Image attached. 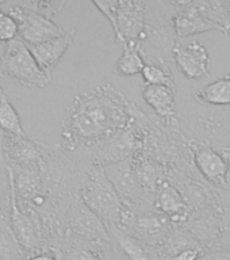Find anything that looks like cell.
<instances>
[{
  "instance_id": "obj_17",
  "label": "cell",
  "mask_w": 230,
  "mask_h": 260,
  "mask_svg": "<svg viewBox=\"0 0 230 260\" xmlns=\"http://www.w3.org/2000/svg\"><path fill=\"white\" fill-rule=\"evenodd\" d=\"M141 93L144 101L154 111L156 118L162 123L179 129L178 115H176V89L166 85L142 84Z\"/></svg>"
},
{
  "instance_id": "obj_2",
  "label": "cell",
  "mask_w": 230,
  "mask_h": 260,
  "mask_svg": "<svg viewBox=\"0 0 230 260\" xmlns=\"http://www.w3.org/2000/svg\"><path fill=\"white\" fill-rule=\"evenodd\" d=\"M134 117L142 132V152L167 168H174L190 178L205 180L194 164L190 140L180 132V127H171L158 118H152L137 105Z\"/></svg>"
},
{
  "instance_id": "obj_23",
  "label": "cell",
  "mask_w": 230,
  "mask_h": 260,
  "mask_svg": "<svg viewBox=\"0 0 230 260\" xmlns=\"http://www.w3.org/2000/svg\"><path fill=\"white\" fill-rule=\"evenodd\" d=\"M146 65L145 57L142 56L140 45L127 44L115 64V72L122 76H134L142 73Z\"/></svg>"
},
{
  "instance_id": "obj_31",
  "label": "cell",
  "mask_w": 230,
  "mask_h": 260,
  "mask_svg": "<svg viewBox=\"0 0 230 260\" xmlns=\"http://www.w3.org/2000/svg\"><path fill=\"white\" fill-rule=\"evenodd\" d=\"M221 153L223 154V157L226 158L227 164H229V172H227L226 183H227V188H230V141L227 142V145L223 146V149L221 150Z\"/></svg>"
},
{
  "instance_id": "obj_18",
  "label": "cell",
  "mask_w": 230,
  "mask_h": 260,
  "mask_svg": "<svg viewBox=\"0 0 230 260\" xmlns=\"http://www.w3.org/2000/svg\"><path fill=\"white\" fill-rule=\"evenodd\" d=\"M76 36V30H65L64 34L49 40L46 42H41L36 45H27L30 52L34 56L36 61L40 65V68L44 71L49 77H52V73L56 68V65L60 62L65 52L72 45Z\"/></svg>"
},
{
  "instance_id": "obj_1",
  "label": "cell",
  "mask_w": 230,
  "mask_h": 260,
  "mask_svg": "<svg viewBox=\"0 0 230 260\" xmlns=\"http://www.w3.org/2000/svg\"><path fill=\"white\" fill-rule=\"evenodd\" d=\"M134 105L113 84L77 95L62 121L60 145L77 150L107 141L132 125Z\"/></svg>"
},
{
  "instance_id": "obj_25",
  "label": "cell",
  "mask_w": 230,
  "mask_h": 260,
  "mask_svg": "<svg viewBox=\"0 0 230 260\" xmlns=\"http://www.w3.org/2000/svg\"><path fill=\"white\" fill-rule=\"evenodd\" d=\"M141 75L144 77V84L166 85V87L176 89L174 73L166 61H146L145 68Z\"/></svg>"
},
{
  "instance_id": "obj_30",
  "label": "cell",
  "mask_w": 230,
  "mask_h": 260,
  "mask_svg": "<svg viewBox=\"0 0 230 260\" xmlns=\"http://www.w3.org/2000/svg\"><path fill=\"white\" fill-rule=\"evenodd\" d=\"M3 140L4 132L0 129V180L7 179L10 176V164H8L7 156H6V152H4Z\"/></svg>"
},
{
  "instance_id": "obj_8",
  "label": "cell",
  "mask_w": 230,
  "mask_h": 260,
  "mask_svg": "<svg viewBox=\"0 0 230 260\" xmlns=\"http://www.w3.org/2000/svg\"><path fill=\"white\" fill-rule=\"evenodd\" d=\"M0 8L15 19L18 24V37L24 41L26 45L46 42L64 34L65 31L52 19L30 10L23 6L22 2H0Z\"/></svg>"
},
{
  "instance_id": "obj_33",
  "label": "cell",
  "mask_w": 230,
  "mask_h": 260,
  "mask_svg": "<svg viewBox=\"0 0 230 260\" xmlns=\"http://www.w3.org/2000/svg\"><path fill=\"white\" fill-rule=\"evenodd\" d=\"M54 253H56V256H57V260H62V255H61L60 248H57L56 251H54Z\"/></svg>"
},
{
  "instance_id": "obj_27",
  "label": "cell",
  "mask_w": 230,
  "mask_h": 260,
  "mask_svg": "<svg viewBox=\"0 0 230 260\" xmlns=\"http://www.w3.org/2000/svg\"><path fill=\"white\" fill-rule=\"evenodd\" d=\"M65 6L67 0H36L34 11L48 19H52L53 16H56L64 10Z\"/></svg>"
},
{
  "instance_id": "obj_4",
  "label": "cell",
  "mask_w": 230,
  "mask_h": 260,
  "mask_svg": "<svg viewBox=\"0 0 230 260\" xmlns=\"http://www.w3.org/2000/svg\"><path fill=\"white\" fill-rule=\"evenodd\" d=\"M146 22L140 49L146 61H174V48L179 41L174 26L172 0L145 2Z\"/></svg>"
},
{
  "instance_id": "obj_22",
  "label": "cell",
  "mask_w": 230,
  "mask_h": 260,
  "mask_svg": "<svg viewBox=\"0 0 230 260\" xmlns=\"http://www.w3.org/2000/svg\"><path fill=\"white\" fill-rule=\"evenodd\" d=\"M195 101L209 106L230 105V73L207 83L194 95Z\"/></svg>"
},
{
  "instance_id": "obj_26",
  "label": "cell",
  "mask_w": 230,
  "mask_h": 260,
  "mask_svg": "<svg viewBox=\"0 0 230 260\" xmlns=\"http://www.w3.org/2000/svg\"><path fill=\"white\" fill-rule=\"evenodd\" d=\"M12 205V187L11 179L0 180V223L10 221V213H11Z\"/></svg>"
},
{
  "instance_id": "obj_15",
  "label": "cell",
  "mask_w": 230,
  "mask_h": 260,
  "mask_svg": "<svg viewBox=\"0 0 230 260\" xmlns=\"http://www.w3.org/2000/svg\"><path fill=\"white\" fill-rule=\"evenodd\" d=\"M156 210L164 214L174 225H184L190 219L194 210L187 203L180 191L168 180L160 183L154 198Z\"/></svg>"
},
{
  "instance_id": "obj_5",
  "label": "cell",
  "mask_w": 230,
  "mask_h": 260,
  "mask_svg": "<svg viewBox=\"0 0 230 260\" xmlns=\"http://www.w3.org/2000/svg\"><path fill=\"white\" fill-rule=\"evenodd\" d=\"M92 3L111 23L118 44H141L146 22L145 0H93Z\"/></svg>"
},
{
  "instance_id": "obj_28",
  "label": "cell",
  "mask_w": 230,
  "mask_h": 260,
  "mask_svg": "<svg viewBox=\"0 0 230 260\" xmlns=\"http://www.w3.org/2000/svg\"><path fill=\"white\" fill-rule=\"evenodd\" d=\"M18 37V24L15 19L0 8V41L11 42Z\"/></svg>"
},
{
  "instance_id": "obj_19",
  "label": "cell",
  "mask_w": 230,
  "mask_h": 260,
  "mask_svg": "<svg viewBox=\"0 0 230 260\" xmlns=\"http://www.w3.org/2000/svg\"><path fill=\"white\" fill-rule=\"evenodd\" d=\"M60 249L62 260H114L110 241L65 237Z\"/></svg>"
},
{
  "instance_id": "obj_21",
  "label": "cell",
  "mask_w": 230,
  "mask_h": 260,
  "mask_svg": "<svg viewBox=\"0 0 230 260\" xmlns=\"http://www.w3.org/2000/svg\"><path fill=\"white\" fill-rule=\"evenodd\" d=\"M194 7L206 19L218 27L221 32L230 37V3L226 0H192Z\"/></svg>"
},
{
  "instance_id": "obj_9",
  "label": "cell",
  "mask_w": 230,
  "mask_h": 260,
  "mask_svg": "<svg viewBox=\"0 0 230 260\" xmlns=\"http://www.w3.org/2000/svg\"><path fill=\"white\" fill-rule=\"evenodd\" d=\"M65 237L89 240V241H110L109 231L102 219L89 209L81 199H75L65 219Z\"/></svg>"
},
{
  "instance_id": "obj_16",
  "label": "cell",
  "mask_w": 230,
  "mask_h": 260,
  "mask_svg": "<svg viewBox=\"0 0 230 260\" xmlns=\"http://www.w3.org/2000/svg\"><path fill=\"white\" fill-rule=\"evenodd\" d=\"M175 7L174 26L178 38L201 34L206 31H219L213 22L206 19L194 7L192 0H172Z\"/></svg>"
},
{
  "instance_id": "obj_10",
  "label": "cell",
  "mask_w": 230,
  "mask_h": 260,
  "mask_svg": "<svg viewBox=\"0 0 230 260\" xmlns=\"http://www.w3.org/2000/svg\"><path fill=\"white\" fill-rule=\"evenodd\" d=\"M191 152L196 170L209 184L217 188H227L229 164L223 154L211 146L210 142L190 140Z\"/></svg>"
},
{
  "instance_id": "obj_20",
  "label": "cell",
  "mask_w": 230,
  "mask_h": 260,
  "mask_svg": "<svg viewBox=\"0 0 230 260\" xmlns=\"http://www.w3.org/2000/svg\"><path fill=\"white\" fill-rule=\"evenodd\" d=\"M192 248H203V245L184 225H172L167 239L157 251L161 260H174L182 252Z\"/></svg>"
},
{
  "instance_id": "obj_3",
  "label": "cell",
  "mask_w": 230,
  "mask_h": 260,
  "mask_svg": "<svg viewBox=\"0 0 230 260\" xmlns=\"http://www.w3.org/2000/svg\"><path fill=\"white\" fill-rule=\"evenodd\" d=\"M85 205L102 219L106 228L129 229L136 211L122 199L106 174L105 167L91 164L85 172L80 191Z\"/></svg>"
},
{
  "instance_id": "obj_13",
  "label": "cell",
  "mask_w": 230,
  "mask_h": 260,
  "mask_svg": "<svg viewBox=\"0 0 230 260\" xmlns=\"http://www.w3.org/2000/svg\"><path fill=\"white\" fill-rule=\"evenodd\" d=\"M174 223L160 211H142L136 213L134 219L127 231L142 240L150 247L160 248Z\"/></svg>"
},
{
  "instance_id": "obj_7",
  "label": "cell",
  "mask_w": 230,
  "mask_h": 260,
  "mask_svg": "<svg viewBox=\"0 0 230 260\" xmlns=\"http://www.w3.org/2000/svg\"><path fill=\"white\" fill-rule=\"evenodd\" d=\"M105 171L114 187L117 188L122 199L133 209L136 213L156 210L154 198L156 195L146 190L142 186L141 180L138 179L134 171L132 157L114 162L105 167Z\"/></svg>"
},
{
  "instance_id": "obj_12",
  "label": "cell",
  "mask_w": 230,
  "mask_h": 260,
  "mask_svg": "<svg viewBox=\"0 0 230 260\" xmlns=\"http://www.w3.org/2000/svg\"><path fill=\"white\" fill-rule=\"evenodd\" d=\"M114 260H161L157 248L150 247L126 229L107 228Z\"/></svg>"
},
{
  "instance_id": "obj_14",
  "label": "cell",
  "mask_w": 230,
  "mask_h": 260,
  "mask_svg": "<svg viewBox=\"0 0 230 260\" xmlns=\"http://www.w3.org/2000/svg\"><path fill=\"white\" fill-rule=\"evenodd\" d=\"M3 146L10 167L38 164L50 148V144L34 141L27 136L4 133Z\"/></svg>"
},
{
  "instance_id": "obj_34",
  "label": "cell",
  "mask_w": 230,
  "mask_h": 260,
  "mask_svg": "<svg viewBox=\"0 0 230 260\" xmlns=\"http://www.w3.org/2000/svg\"><path fill=\"white\" fill-rule=\"evenodd\" d=\"M229 3H230V2H229Z\"/></svg>"
},
{
  "instance_id": "obj_32",
  "label": "cell",
  "mask_w": 230,
  "mask_h": 260,
  "mask_svg": "<svg viewBox=\"0 0 230 260\" xmlns=\"http://www.w3.org/2000/svg\"><path fill=\"white\" fill-rule=\"evenodd\" d=\"M28 260H57V256L54 252H44V253L31 256Z\"/></svg>"
},
{
  "instance_id": "obj_29",
  "label": "cell",
  "mask_w": 230,
  "mask_h": 260,
  "mask_svg": "<svg viewBox=\"0 0 230 260\" xmlns=\"http://www.w3.org/2000/svg\"><path fill=\"white\" fill-rule=\"evenodd\" d=\"M198 260H230V249L222 247L206 249Z\"/></svg>"
},
{
  "instance_id": "obj_6",
  "label": "cell",
  "mask_w": 230,
  "mask_h": 260,
  "mask_svg": "<svg viewBox=\"0 0 230 260\" xmlns=\"http://www.w3.org/2000/svg\"><path fill=\"white\" fill-rule=\"evenodd\" d=\"M0 69L3 77H12L26 87L44 88L52 83V77H49L40 68L26 42L19 37L8 42L7 52L0 64Z\"/></svg>"
},
{
  "instance_id": "obj_11",
  "label": "cell",
  "mask_w": 230,
  "mask_h": 260,
  "mask_svg": "<svg viewBox=\"0 0 230 260\" xmlns=\"http://www.w3.org/2000/svg\"><path fill=\"white\" fill-rule=\"evenodd\" d=\"M174 62L176 68L190 80L202 79L210 72V54L206 46L198 41H191L190 44L176 42L174 48Z\"/></svg>"
},
{
  "instance_id": "obj_24",
  "label": "cell",
  "mask_w": 230,
  "mask_h": 260,
  "mask_svg": "<svg viewBox=\"0 0 230 260\" xmlns=\"http://www.w3.org/2000/svg\"><path fill=\"white\" fill-rule=\"evenodd\" d=\"M0 129L4 133L14 136H26L20 122L19 114L16 113L15 107L8 99L7 93L0 87Z\"/></svg>"
}]
</instances>
